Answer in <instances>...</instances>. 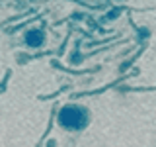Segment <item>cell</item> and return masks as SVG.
<instances>
[{
    "label": "cell",
    "instance_id": "cell-1",
    "mask_svg": "<svg viewBox=\"0 0 156 147\" xmlns=\"http://www.w3.org/2000/svg\"><path fill=\"white\" fill-rule=\"evenodd\" d=\"M58 124L65 127H82L84 126V112L76 106H66L58 112Z\"/></svg>",
    "mask_w": 156,
    "mask_h": 147
},
{
    "label": "cell",
    "instance_id": "cell-2",
    "mask_svg": "<svg viewBox=\"0 0 156 147\" xmlns=\"http://www.w3.org/2000/svg\"><path fill=\"white\" fill-rule=\"evenodd\" d=\"M41 41H43V33L41 32H29L27 33V43L29 45L37 47V45H41Z\"/></svg>",
    "mask_w": 156,
    "mask_h": 147
}]
</instances>
